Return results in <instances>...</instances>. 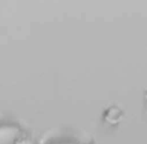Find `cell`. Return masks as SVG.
<instances>
[{
	"instance_id": "6da1fadb",
	"label": "cell",
	"mask_w": 147,
	"mask_h": 144,
	"mask_svg": "<svg viewBox=\"0 0 147 144\" xmlns=\"http://www.w3.org/2000/svg\"><path fill=\"white\" fill-rule=\"evenodd\" d=\"M0 144H32V135L21 120L0 112Z\"/></svg>"
},
{
	"instance_id": "7a4b0ae2",
	"label": "cell",
	"mask_w": 147,
	"mask_h": 144,
	"mask_svg": "<svg viewBox=\"0 0 147 144\" xmlns=\"http://www.w3.org/2000/svg\"><path fill=\"white\" fill-rule=\"evenodd\" d=\"M36 144H91L82 131L69 127H53L45 131Z\"/></svg>"
}]
</instances>
